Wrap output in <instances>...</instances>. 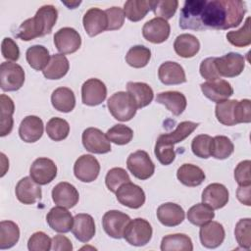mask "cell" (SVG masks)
Listing matches in <instances>:
<instances>
[{
  "mask_svg": "<svg viewBox=\"0 0 251 251\" xmlns=\"http://www.w3.org/2000/svg\"><path fill=\"white\" fill-rule=\"evenodd\" d=\"M245 13V3L240 0L207 1L201 16L203 30L235 27L243 21Z\"/></svg>",
  "mask_w": 251,
  "mask_h": 251,
  "instance_id": "1",
  "label": "cell"
},
{
  "mask_svg": "<svg viewBox=\"0 0 251 251\" xmlns=\"http://www.w3.org/2000/svg\"><path fill=\"white\" fill-rule=\"evenodd\" d=\"M58 19V11L53 5L40 7L33 18L24 21L17 29L16 36L24 41L49 34Z\"/></svg>",
  "mask_w": 251,
  "mask_h": 251,
  "instance_id": "2",
  "label": "cell"
},
{
  "mask_svg": "<svg viewBox=\"0 0 251 251\" xmlns=\"http://www.w3.org/2000/svg\"><path fill=\"white\" fill-rule=\"evenodd\" d=\"M198 126V123L184 121L179 123L174 131L159 135L154 149V153L158 161L164 166L172 164L176 158L175 144L181 142L188 137Z\"/></svg>",
  "mask_w": 251,
  "mask_h": 251,
  "instance_id": "3",
  "label": "cell"
},
{
  "mask_svg": "<svg viewBox=\"0 0 251 251\" xmlns=\"http://www.w3.org/2000/svg\"><path fill=\"white\" fill-rule=\"evenodd\" d=\"M107 106L111 115L118 121L127 122L131 120L137 110L135 101L129 93L118 91L114 93L107 101Z\"/></svg>",
  "mask_w": 251,
  "mask_h": 251,
  "instance_id": "4",
  "label": "cell"
},
{
  "mask_svg": "<svg viewBox=\"0 0 251 251\" xmlns=\"http://www.w3.org/2000/svg\"><path fill=\"white\" fill-rule=\"evenodd\" d=\"M206 0H187L179 14V26L182 29L203 30L201 16L206 5Z\"/></svg>",
  "mask_w": 251,
  "mask_h": 251,
  "instance_id": "5",
  "label": "cell"
},
{
  "mask_svg": "<svg viewBox=\"0 0 251 251\" xmlns=\"http://www.w3.org/2000/svg\"><path fill=\"white\" fill-rule=\"evenodd\" d=\"M152 233L153 229L149 222L142 218H136L130 220L127 224L124 232V238L130 245L144 246L151 240Z\"/></svg>",
  "mask_w": 251,
  "mask_h": 251,
  "instance_id": "6",
  "label": "cell"
},
{
  "mask_svg": "<svg viewBox=\"0 0 251 251\" xmlns=\"http://www.w3.org/2000/svg\"><path fill=\"white\" fill-rule=\"evenodd\" d=\"M25 82V71L17 63L3 62L0 65V86L3 91H17Z\"/></svg>",
  "mask_w": 251,
  "mask_h": 251,
  "instance_id": "7",
  "label": "cell"
},
{
  "mask_svg": "<svg viewBox=\"0 0 251 251\" xmlns=\"http://www.w3.org/2000/svg\"><path fill=\"white\" fill-rule=\"evenodd\" d=\"M126 167L128 171L138 179L145 180L151 177L155 172V165L148 153L143 150H137L127 157Z\"/></svg>",
  "mask_w": 251,
  "mask_h": 251,
  "instance_id": "8",
  "label": "cell"
},
{
  "mask_svg": "<svg viewBox=\"0 0 251 251\" xmlns=\"http://www.w3.org/2000/svg\"><path fill=\"white\" fill-rule=\"evenodd\" d=\"M215 65L220 76L234 77L243 72L245 59L239 53L230 52L220 58H216Z\"/></svg>",
  "mask_w": 251,
  "mask_h": 251,
  "instance_id": "9",
  "label": "cell"
},
{
  "mask_svg": "<svg viewBox=\"0 0 251 251\" xmlns=\"http://www.w3.org/2000/svg\"><path fill=\"white\" fill-rule=\"evenodd\" d=\"M129 221L130 218L128 215L118 210H110L104 214L102 218V226L109 236L121 239L124 237L125 229Z\"/></svg>",
  "mask_w": 251,
  "mask_h": 251,
  "instance_id": "10",
  "label": "cell"
},
{
  "mask_svg": "<svg viewBox=\"0 0 251 251\" xmlns=\"http://www.w3.org/2000/svg\"><path fill=\"white\" fill-rule=\"evenodd\" d=\"M100 173V164L98 160L89 154L78 157L74 165L75 176L82 182L94 181Z\"/></svg>",
  "mask_w": 251,
  "mask_h": 251,
  "instance_id": "11",
  "label": "cell"
},
{
  "mask_svg": "<svg viewBox=\"0 0 251 251\" xmlns=\"http://www.w3.org/2000/svg\"><path fill=\"white\" fill-rule=\"evenodd\" d=\"M116 197L122 205L130 209H138L145 203L143 189L131 181L122 184L116 191Z\"/></svg>",
  "mask_w": 251,
  "mask_h": 251,
  "instance_id": "12",
  "label": "cell"
},
{
  "mask_svg": "<svg viewBox=\"0 0 251 251\" xmlns=\"http://www.w3.org/2000/svg\"><path fill=\"white\" fill-rule=\"evenodd\" d=\"M84 148L95 154H106L111 151V143L106 134L96 127H87L81 136Z\"/></svg>",
  "mask_w": 251,
  "mask_h": 251,
  "instance_id": "13",
  "label": "cell"
},
{
  "mask_svg": "<svg viewBox=\"0 0 251 251\" xmlns=\"http://www.w3.org/2000/svg\"><path fill=\"white\" fill-rule=\"evenodd\" d=\"M54 44L61 54H73L79 49L81 37L75 28L66 26L54 34Z\"/></svg>",
  "mask_w": 251,
  "mask_h": 251,
  "instance_id": "14",
  "label": "cell"
},
{
  "mask_svg": "<svg viewBox=\"0 0 251 251\" xmlns=\"http://www.w3.org/2000/svg\"><path fill=\"white\" fill-rule=\"evenodd\" d=\"M30 177L39 185L50 183L57 176V166L55 163L45 157L37 158L29 168Z\"/></svg>",
  "mask_w": 251,
  "mask_h": 251,
  "instance_id": "15",
  "label": "cell"
},
{
  "mask_svg": "<svg viewBox=\"0 0 251 251\" xmlns=\"http://www.w3.org/2000/svg\"><path fill=\"white\" fill-rule=\"evenodd\" d=\"M107 96L105 83L98 78H89L81 86V100L87 106L100 105Z\"/></svg>",
  "mask_w": 251,
  "mask_h": 251,
  "instance_id": "16",
  "label": "cell"
},
{
  "mask_svg": "<svg viewBox=\"0 0 251 251\" xmlns=\"http://www.w3.org/2000/svg\"><path fill=\"white\" fill-rule=\"evenodd\" d=\"M171 32L170 24L161 18H153L146 22L142 27V35L143 37L155 44L162 43L166 41Z\"/></svg>",
  "mask_w": 251,
  "mask_h": 251,
  "instance_id": "17",
  "label": "cell"
},
{
  "mask_svg": "<svg viewBox=\"0 0 251 251\" xmlns=\"http://www.w3.org/2000/svg\"><path fill=\"white\" fill-rule=\"evenodd\" d=\"M200 88L204 96L216 103L227 100L233 94L231 84L228 81L221 78L203 82L200 84Z\"/></svg>",
  "mask_w": 251,
  "mask_h": 251,
  "instance_id": "18",
  "label": "cell"
},
{
  "mask_svg": "<svg viewBox=\"0 0 251 251\" xmlns=\"http://www.w3.org/2000/svg\"><path fill=\"white\" fill-rule=\"evenodd\" d=\"M225 236V228L223 225L218 222L210 221L201 226L199 230V237L202 245L210 249L219 247L224 242Z\"/></svg>",
  "mask_w": 251,
  "mask_h": 251,
  "instance_id": "19",
  "label": "cell"
},
{
  "mask_svg": "<svg viewBox=\"0 0 251 251\" xmlns=\"http://www.w3.org/2000/svg\"><path fill=\"white\" fill-rule=\"evenodd\" d=\"M52 199L57 206L70 209L77 204L79 194L73 184L67 181H62L53 187Z\"/></svg>",
  "mask_w": 251,
  "mask_h": 251,
  "instance_id": "20",
  "label": "cell"
},
{
  "mask_svg": "<svg viewBox=\"0 0 251 251\" xmlns=\"http://www.w3.org/2000/svg\"><path fill=\"white\" fill-rule=\"evenodd\" d=\"M15 192L18 200L25 205L34 204L42 197L40 185L30 176H25L20 179L16 185Z\"/></svg>",
  "mask_w": 251,
  "mask_h": 251,
  "instance_id": "21",
  "label": "cell"
},
{
  "mask_svg": "<svg viewBox=\"0 0 251 251\" xmlns=\"http://www.w3.org/2000/svg\"><path fill=\"white\" fill-rule=\"evenodd\" d=\"M229 194L227 188L222 183H211L207 185L202 192V202L214 210L225 207L228 202Z\"/></svg>",
  "mask_w": 251,
  "mask_h": 251,
  "instance_id": "22",
  "label": "cell"
},
{
  "mask_svg": "<svg viewBox=\"0 0 251 251\" xmlns=\"http://www.w3.org/2000/svg\"><path fill=\"white\" fill-rule=\"evenodd\" d=\"M83 27L89 36H95L108 27V18L105 11L99 8H90L82 19Z\"/></svg>",
  "mask_w": 251,
  "mask_h": 251,
  "instance_id": "23",
  "label": "cell"
},
{
  "mask_svg": "<svg viewBox=\"0 0 251 251\" xmlns=\"http://www.w3.org/2000/svg\"><path fill=\"white\" fill-rule=\"evenodd\" d=\"M46 221L49 226L60 233H67L69 232L74 224V218L67 210V208L57 206L50 209L46 216Z\"/></svg>",
  "mask_w": 251,
  "mask_h": 251,
  "instance_id": "24",
  "label": "cell"
},
{
  "mask_svg": "<svg viewBox=\"0 0 251 251\" xmlns=\"http://www.w3.org/2000/svg\"><path fill=\"white\" fill-rule=\"evenodd\" d=\"M43 122L37 116H26L19 126V135L22 140L33 143L39 140L43 134Z\"/></svg>",
  "mask_w": 251,
  "mask_h": 251,
  "instance_id": "25",
  "label": "cell"
},
{
  "mask_svg": "<svg viewBox=\"0 0 251 251\" xmlns=\"http://www.w3.org/2000/svg\"><path fill=\"white\" fill-rule=\"evenodd\" d=\"M95 223L89 214L80 213L75 216L72 232L80 242H88L95 235Z\"/></svg>",
  "mask_w": 251,
  "mask_h": 251,
  "instance_id": "26",
  "label": "cell"
},
{
  "mask_svg": "<svg viewBox=\"0 0 251 251\" xmlns=\"http://www.w3.org/2000/svg\"><path fill=\"white\" fill-rule=\"evenodd\" d=\"M158 76L162 83L166 85L181 84L186 81L183 68L176 62L167 61L161 64L158 69Z\"/></svg>",
  "mask_w": 251,
  "mask_h": 251,
  "instance_id": "27",
  "label": "cell"
},
{
  "mask_svg": "<svg viewBox=\"0 0 251 251\" xmlns=\"http://www.w3.org/2000/svg\"><path fill=\"white\" fill-rule=\"evenodd\" d=\"M184 217L182 207L173 202L164 203L157 209V218L165 226H176L183 222Z\"/></svg>",
  "mask_w": 251,
  "mask_h": 251,
  "instance_id": "28",
  "label": "cell"
},
{
  "mask_svg": "<svg viewBox=\"0 0 251 251\" xmlns=\"http://www.w3.org/2000/svg\"><path fill=\"white\" fill-rule=\"evenodd\" d=\"M156 102L164 105L175 116H179L186 108L187 101L179 91H164L157 95Z\"/></svg>",
  "mask_w": 251,
  "mask_h": 251,
  "instance_id": "29",
  "label": "cell"
},
{
  "mask_svg": "<svg viewBox=\"0 0 251 251\" xmlns=\"http://www.w3.org/2000/svg\"><path fill=\"white\" fill-rule=\"evenodd\" d=\"M176 177L182 184L189 187H195L205 180L206 176L204 171L198 166L183 164L177 169Z\"/></svg>",
  "mask_w": 251,
  "mask_h": 251,
  "instance_id": "30",
  "label": "cell"
},
{
  "mask_svg": "<svg viewBox=\"0 0 251 251\" xmlns=\"http://www.w3.org/2000/svg\"><path fill=\"white\" fill-rule=\"evenodd\" d=\"M0 106V136L4 137L13 129V114L15 112V105L11 97L6 94H1Z\"/></svg>",
  "mask_w": 251,
  "mask_h": 251,
  "instance_id": "31",
  "label": "cell"
},
{
  "mask_svg": "<svg viewBox=\"0 0 251 251\" xmlns=\"http://www.w3.org/2000/svg\"><path fill=\"white\" fill-rule=\"evenodd\" d=\"M174 49L178 56L182 58H191L198 53L200 42L193 34L182 33L176 36L174 42Z\"/></svg>",
  "mask_w": 251,
  "mask_h": 251,
  "instance_id": "32",
  "label": "cell"
},
{
  "mask_svg": "<svg viewBox=\"0 0 251 251\" xmlns=\"http://www.w3.org/2000/svg\"><path fill=\"white\" fill-rule=\"evenodd\" d=\"M126 89L127 93H129L135 101L137 109L146 107L152 102L154 98L153 89L149 84L145 82L129 81L126 84Z\"/></svg>",
  "mask_w": 251,
  "mask_h": 251,
  "instance_id": "33",
  "label": "cell"
},
{
  "mask_svg": "<svg viewBox=\"0 0 251 251\" xmlns=\"http://www.w3.org/2000/svg\"><path fill=\"white\" fill-rule=\"evenodd\" d=\"M51 103L57 111L69 113L75 106V93L69 87H58L52 92Z\"/></svg>",
  "mask_w": 251,
  "mask_h": 251,
  "instance_id": "34",
  "label": "cell"
},
{
  "mask_svg": "<svg viewBox=\"0 0 251 251\" xmlns=\"http://www.w3.org/2000/svg\"><path fill=\"white\" fill-rule=\"evenodd\" d=\"M69 69L70 63L67 57L63 54H54L42 73L47 79H60L67 75Z\"/></svg>",
  "mask_w": 251,
  "mask_h": 251,
  "instance_id": "35",
  "label": "cell"
},
{
  "mask_svg": "<svg viewBox=\"0 0 251 251\" xmlns=\"http://www.w3.org/2000/svg\"><path fill=\"white\" fill-rule=\"evenodd\" d=\"M162 251H192L193 244L191 238L184 233L168 234L162 238Z\"/></svg>",
  "mask_w": 251,
  "mask_h": 251,
  "instance_id": "36",
  "label": "cell"
},
{
  "mask_svg": "<svg viewBox=\"0 0 251 251\" xmlns=\"http://www.w3.org/2000/svg\"><path fill=\"white\" fill-rule=\"evenodd\" d=\"M153 0H128L124 5L125 16L131 22L142 20L152 10Z\"/></svg>",
  "mask_w": 251,
  "mask_h": 251,
  "instance_id": "37",
  "label": "cell"
},
{
  "mask_svg": "<svg viewBox=\"0 0 251 251\" xmlns=\"http://www.w3.org/2000/svg\"><path fill=\"white\" fill-rule=\"evenodd\" d=\"M25 57L28 65L36 71H43L50 61L49 51L43 45L30 46L26 50Z\"/></svg>",
  "mask_w": 251,
  "mask_h": 251,
  "instance_id": "38",
  "label": "cell"
},
{
  "mask_svg": "<svg viewBox=\"0 0 251 251\" xmlns=\"http://www.w3.org/2000/svg\"><path fill=\"white\" fill-rule=\"evenodd\" d=\"M20 238V228L12 221L0 223V249H8L16 245Z\"/></svg>",
  "mask_w": 251,
  "mask_h": 251,
  "instance_id": "39",
  "label": "cell"
},
{
  "mask_svg": "<svg viewBox=\"0 0 251 251\" xmlns=\"http://www.w3.org/2000/svg\"><path fill=\"white\" fill-rule=\"evenodd\" d=\"M215 217L214 209L205 203H198L192 206L187 212V220L194 226H201L212 221Z\"/></svg>",
  "mask_w": 251,
  "mask_h": 251,
  "instance_id": "40",
  "label": "cell"
},
{
  "mask_svg": "<svg viewBox=\"0 0 251 251\" xmlns=\"http://www.w3.org/2000/svg\"><path fill=\"white\" fill-rule=\"evenodd\" d=\"M234 151V145L231 140L225 135H217L212 138L210 153L211 156L224 160L228 158Z\"/></svg>",
  "mask_w": 251,
  "mask_h": 251,
  "instance_id": "41",
  "label": "cell"
},
{
  "mask_svg": "<svg viewBox=\"0 0 251 251\" xmlns=\"http://www.w3.org/2000/svg\"><path fill=\"white\" fill-rule=\"evenodd\" d=\"M151 58V51L149 48L143 45L132 46L126 55V63L135 69L145 67Z\"/></svg>",
  "mask_w": 251,
  "mask_h": 251,
  "instance_id": "42",
  "label": "cell"
},
{
  "mask_svg": "<svg viewBox=\"0 0 251 251\" xmlns=\"http://www.w3.org/2000/svg\"><path fill=\"white\" fill-rule=\"evenodd\" d=\"M237 103V100H225L223 102L217 103L215 108V115L217 120L225 125V126H234L236 125L235 119H234V110L235 105Z\"/></svg>",
  "mask_w": 251,
  "mask_h": 251,
  "instance_id": "43",
  "label": "cell"
},
{
  "mask_svg": "<svg viewBox=\"0 0 251 251\" xmlns=\"http://www.w3.org/2000/svg\"><path fill=\"white\" fill-rule=\"evenodd\" d=\"M47 135L54 141H62L66 139L70 133L69 123L62 118H51L46 125Z\"/></svg>",
  "mask_w": 251,
  "mask_h": 251,
  "instance_id": "44",
  "label": "cell"
},
{
  "mask_svg": "<svg viewBox=\"0 0 251 251\" xmlns=\"http://www.w3.org/2000/svg\"><path fill=\"white\" fill-rule=\"evenodd\" d=\"M227 41L235 47H246L251 43V29L250 17H248L239 29L228 31L226 33Z\"/></svg>",
  "mask_w": 251,
  "mask_h": 251,
  "instance_id": "45",
  "label": "cell"
},
{
  "mask_svg": "<svg viewBox=\"0 0 251 251\" xmlns=\"http://www.w3.org/2000/svg\"><path fill=\"white\" fill-rule=\"evenodd\" d=\"M106 136L110 142H113L117 145H126L131 141L133 137V131L130 127L123 124H118L107 130Z\"/></svg>",
  "mask_w": 251,
  "mask_h": 251,
  "instance_id": "46",
  "label": "cell"
},
{
  "mask_svg": "<svg viewBox=\"0 0 251 251\" xmlns=\"http://www.w3.org/2000/svg\"><path fill=\"white\" fill-rule=\"evenodd\" d=\"M234 235L238 245L249 250L251 247V220L249 218L240 219L234 228Z\"/></svg>",
  "mask_w": 251,
  "mask_h": 251,
  "instance_id": "47",
  "label": "cell"
},
{
  "mask_svg": "<svg viewBox=\"0 0 251 251\" xmlns=\"http://www.w3.org/2000/svg\"><path fill=\"white\" fill-rule=\"evenodd\" d=\"M128 181H130L129 176L123 168H113L109 170L105 177V183L107 188L114 193H116V191L122 184Z\"/></svg>",
  "mask_w": 251,
  "mask_h": 251,
  "instance_id": "48",
  "label": "cell"
},
{
  "mask_svg": "<svg viewBox=\"0 0 251 251\" xmlns=\"http://www.w3.org/2000/svg\"><path fill=\"white\" fill-rule=\"evenodd\" d=\"M177 7L178 1L176 0H153L152 11L156 18H161L167 21L175 15Z\"/></svg>",
  "mask_w": 251,
  "mask_h": 251,
  "instance_id": "49",
  "label": "cell"
},
{
  "mask_svg": "<svg viewBox=\"0 0 251 251\" xmlns=\"http://www.w3.org/2000/svg\"><path fill=\"white\" fill-rule=\"evenodd\" d=\"M212 138L208 134H199L192 139L191 150L193 154L199 158L208 159L211 156L210 148Z\"/></svg>",
  "mask_w": 251,
  "mask_h": 251,
  "instance_id": "50",
  "label": "cell"
},
{
  "mask_svg": "<svg viewBox=\"0 0 251 251\" xmlns=\"http://www.w3.org/2000/svg\"><path fill=\"white\" fill-rule=\"evenodd\" d=\"M51 245L52 239L43 231L34 232L27 241V248L30 251H48Z\"/></svg>",
  "mask_w": 251,
  "mask_h": 251,
  "instance_id": "51",
  "label": "cell"
},
{
  "mask_svg": "<svg viewBox=\"0 0 251 251\" xmlns=\"http://www.w3.org/2000/svg\"><path fill=\"white\" fill-rule=\"evenodd\" d=\"M108 18V27L107 30H116L123 26L125 23V13L120 7H111L105 10Z\"/></svg>",
  "mask_w": 251,
  "mask_h": 251,
  "instance_id": "52",
  "label": "cell"
},
{
  "mask_svg": "<svg viewBox=\"0 0 251 251\" xmlns=\"http://www.w3.org/2000/svg\"><path fill=\"white\" fill-rule=\"evenodd\" d=\"M235 123H250L251 121V101L249 99H242L237 101L234 110Z\"/></svg>",
  "mask_w": 251,
  "mask_h": 251,
  "instance_id": "53",
  "label": "cell"
},
{
  "mask_svg": "<svg viewBox=\"0 0 251 251\" xmlns=\"http://www.w3.org/2000/svg\"><path fill=\"white\" fill-rule=\"evenodd\" d=\"M216 57H209L204 59L200 64V75L203 78L207 79L208 81L216 80L221 78L215 65Z\"/></svg>",
  "mask_w": 251,
  "mask_h": 251,
  "instance_id": "54",
  "label": "cell"
},
{
  "mask_svg": "<svg viewBox=\"0 0 251 251\" xmlns=\"http://www.w3.org/2000/svg\"><path fill=\"white\" fill-rule=\"evenodd\" d=\"M250 160H244L238 163L234 170V178L239 185H251Z\"/></svg>",
  "mask_w": 251,
  "mask_h": 251,
  "instance_id": "55",
  "label": "cell"
},
{
  "mask_svg": "<svg viewBox=\"0 0 251 251\" xmlns=\"http://www.w3.org/2000/svg\"><path fill=\"white\" fill-rule=\"evenodd\" d=\"M1 53L3 57L10 62H16L20 58V49L18 44L10 37H5L2 40Z\"/></svg>",
  "mask_w": 251,
  "mask_h": 251,
  "instance_id": "56",
  "label": "cell"
},
{
  "mask_svg": "<svg viewBox=\"0 0 251 251\" xmlns=\"http://www.w3.org/2000/svg\"><path fill=\"white\" fill-rule=\"evenodd\" d=\"M51 249L55 251H72L73 244L72 241L65 235L57 234L52 238Z\"/></svg>",
  "mask_w": 251,
  "mask_h": 251,
  "instance_id": "57",
  "label": "cell"
},
{
  "mask_svg": "<svg viewBox=\"0 0 251 251\" xmlns=\"http://www.w3.org/2000/svg\"><path fill=\"white\" fill-rule=\"evenodd\" d=\"M250 187L251 185H239L236 191V196L239 202L246 206L251 205L250 201Z\"/></svg>",
  "mask_w": 251,
  "mask_h": 251,
  "instance_id": "58",
  "label": "cell"
}]
</instances>
